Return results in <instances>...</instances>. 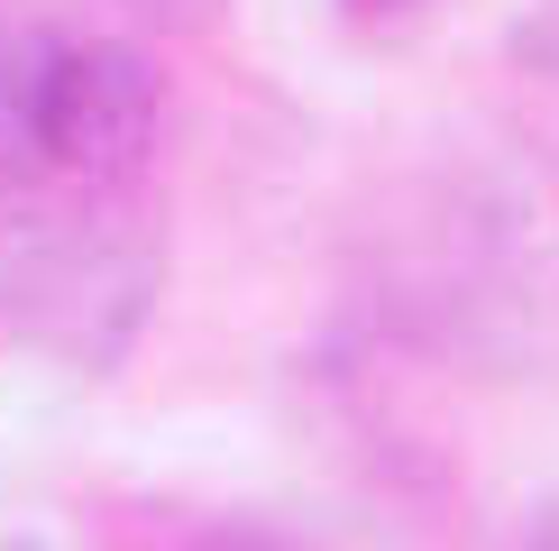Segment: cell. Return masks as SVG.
Returning a JSON list of instances; mask_svg holds the SVG:
<instances>
[{
  "label": "cell",
  "mask_w": 559,
  "mask_h": 551,
  "mask_svg": "<svg viewBox=\"0 0 559 551\" xmlns=\"http://www.w3.org/2000/svg\"><path fill=\"white\" fill-rule=\"evenodd\" d=\"M504 551H559V505H542V515H532V524H523V534L504 542Z\"/></svg>",
  "instance_id": "5b68a950"
},
{
  "label": "cell",
  "mask_w": 559,
  "mask_h": 551,
  "mask_svg": "<svg viewBox=\"0 0 559 551\" xmlns=\"http://www.w3.org/2000/svg\"><path fill=\"white\" fill-rule=\"evenodd\" d=\"M37 56L46 37L0 28V175H46L37 166Z\"/></svg>",
  "instance_id": "3957f363"
},
{
  "label": "cell",
  "mask_w": 559,
  "mask_h": 551,
  "mask_svg": "<svg viewBox=\"0 0 559 551\" xmlns=\"http://www.w3.org/2000/svg\"><path fill=\"white\" fill-rule=\"evenodd\" d=\"M514 56H523L542 83H559V0H542V10L514 28Z\"/></svg>",
  "instance_id": "277c9868"
},
{
  "label": "cell",
  "mask_w": 559,
  "mask_h": 551,
  "mask_svg": "<svg viewBox=\"0 0 559 551\" xmlns=\"http://www.w3.org/2000/svg\"><path fill=\"white\" fill-rule=\"evenodd\" d=\"M110 184H92V202L56 221H28L0 248V304L37 350L74 359V367H110L147 321L156 294V230L102 202Z\"/></svg>",
  "instance_id": "6da1fadb"
},
{
  "label": "cell",
  "mask_w": 559,
  "mask_h": 551,
  "mask_svg": "<svg viewBox=\"0 0 559 551\" xmlns=\"http://www.w3.org/2000/svg\"><path fill=\"white\" fill-rule=\"evenodd\" d=\"M166 129V74L120 37H46L37 56V166L129 184Z\"/></svg>",
  "instance_id": "7a4b0ae2"
},
{
  "label": "cell",
  "mask_w": 559,
  "mask_h": 551,
  "mask_svg": "<svg viewBox=\"0 0 559 551\" xmlns=\"http://www.w3.org/2000/svg\"><path fill=\"white\" fill-rule=\"evenodd\" d=\"M358 10H394V0H358Z\"/></svg>",
  "instance_id": "8992f818"
}]
</instances>
